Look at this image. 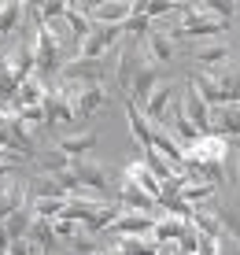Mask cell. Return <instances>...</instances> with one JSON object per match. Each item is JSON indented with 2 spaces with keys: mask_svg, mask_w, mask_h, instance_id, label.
Segmentation results:
<instances>
[{
  "mask_svg": "<svg viewBox=\"0 0 240 255\" xmlns=\"http://www.w3.org/2000/svg\"><path fill=\"white\" fill-rule=\"evenodd\" d=\"M56 93L70 104V111H74V119H78V122H89V119L96 115V111L104 108V100L111 96L108 89H104V85H82V82H59V85H56Z\"/></svg>",
  "mask_w": 240,
  "mask_h": 255,
  "instance_id": "6da1fadb",
  "label": "cell"
},
{
  "mask_svg": "<svg viewBox=\"0 0 240 255\" xmlns=\"http://www.w3.org/2000/svg\"><path fill=\"white\" fill-rule=\"evenodd\" d=\"M215 218L222 237H229L233 244H240V200H215Z\"/></svg>",
  "mask_w": 240,
  "mask_h": 255,
  "instance_id": "9c48e42d",
  "label": "cell"
},
{
  "mask_svg": "<svg viewBox=\"0 0 240 255\" xmlns=\"http://www.w3.org/2000/svg\"><path fill=\"white\" fill-rule=\"evenodd\" d=\"M189 56L200 70H218V67H226L229 59H233V48L229 45H192Z\"/></svg>",
  "mask_w": 240,
  "mask_h": 255,
  "instance_id": "30bf717a",
  "label": "cell"
},
{
  "mask_svg": "<svg viewBox=\"0 0 240 255\" xmlns=\"http://www.w3.org/2000/svg\"><path fill=\"white\" fill-rule=\"evenodd\" d=\"M181 108H185V115H189V122L200 129L203 137H211V104L203 100V96L192 89V82L185 78L181 82Z\"/></svg>",
  "mask_w": 240,
  "mask_h": 255,
  "instance_id": "8992f818",
  "label": "cell"
},
{
  "mask_svg": "<svg viewBox=\"0 0 240 255\" xmlns=\"http://www.w3.org/2000/svg\"><path fill=\"white\" fill-rule=\"evenodd\" d=\"M122 37H126L122 26H93V30L74 45V59H104V56H111V52L122 45Z\"/></svg>",
  "mask_w": 240,
  "mask_h": 255,
  "instance_id": "7a4b0ae2",
  "label": "cell"
},
{
  "mask_svg": "<svg viewBox=\"0 0 240 255\" xmlns=\"http://www.w3.org/2000/svg\"><path fill=\"white\" fill-rule=\"evenodd\" d=\"M211 137H240V104L211 108Z\"/></svg>",
  "mask_w": 240,
  "mask_h": 255,
  "instance_id": "ba28073f",
  "label": "cell"
},
{
  "mask_svg": "<svg viewBox=\"0 0 240 255\" xmlns=\"http://www.w3.org/2000/svg\"><path fill=\"white\" fill-rule=\"evenodd\" d=\"M226 155H229V140L226 137H200L192 148H185V166L207 170V166H222Z\"/></svg>",
  "mask_w": 240,
  "mask_h": 255,
  "instance_id": "277c9868",
  "label": "cell"
},
{
  "mask_svg": "<svg viewBox=\"0 0 240 255\" xmlns=\"http://www.w3.org/2000/svg\"><path fill=\"white\" fill-rule=\"evenodd\" d=\"M56 148L67 155V159H85V155L96 148V133L85 129V133H74V137H56Z\"/></svg>",
  "mask_w": 240,
  "mask_h": 255,
  "instance_id": "8fae6325",
  "label": "cell"
},
{
  "mask_svg": "<svg viewBox=\"0 0 240 255\" xmlns=\"http://www.w3.org/2000/svg\"><path fill=\"white\" fill-rule=\"evenodd\" d=\"M26 200H30V204H37V200H67V189H63V181H59L56 174H37L33 170V178L26 181Z\"/></svg>",
  "mask_w": 240,
  "mask_h": 255,
  "instance_id": "52a82bcc",
  "label": "cell"
},
{
  "mask_svg": "<svg viewBox=\"0 0 240 255\" xmlns=\"http://www.w3.org/2000/svg\"><path fill=\"white\" fill-rule=\"evenodd\" d=\"M233 163H237V170H240V148H237V152H233Z\"/></svg>",
  "mask_w": 240,
  "mask_h": 255,
  "instance_id": "7c38bea8",
  "label": "cell"
},
{
  "mask_svg": "<svg viewBox=\"0 0 240 255\" xmlns=\"http://www.w3.org/2000/svg\"><path fill=\"white\" fill-rule=\"evenodd\" d=\"M177 100H181V85H177V82H166V78H163V82L152 89V96L140 104V111H144V119L152 122V126H166V115L174 111Z\"/></svg>",
  "mask_w": 240,
  "mask_h": 255,
  "instance_id": "3957f363",
  "label": "cell"
},
{
  "mask_svg": "<svg viewBox=\"0 0 240 255\" xmlns=\"http://www.w3.org/2000/svg\"><path fill=\"white\" fill-rule=\"evenodd\" d=\"M140 45H144V59H148V63H155V67L174 63L177 52H181V45H177V41H174L166 30H159L155 22H152V30H148V37L140 41Z\"/></svg>",
  "mask_w": 240,
  "mask_h": 255,
  "instance_id": "5b68a950",
  "label": "cell"
}]
</instances>
